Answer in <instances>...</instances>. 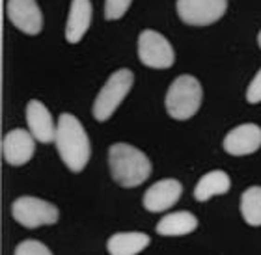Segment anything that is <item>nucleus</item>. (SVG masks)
Masks as SVG:
<instances>
[{
    "label": "nucleus",
    "instance_id": "nucleus-21",
    "mask_svg": "<svg viewBox=\"0 0 261 255\" xmlns=\"http://www.w3.org/2000/svg\"><path fill=\"white\" fill-rule=\"evenodd\" d=\"M257 43H259V47H261V32L257 34Z\"/></svg>",
    "mask_w": 261,
    "mask_h": 255
},
{
    "label": "nucleus",
    "instance_id": "nucleus-12",
    "mask_svg": "<svg viewBox=\"0 0 261 255\" xmlns=\"http://www.w3.org/2000/svg\"><path fill=\"white\" fill-rule=\"evenodd\" d=\"M27 125L34 138L41 144H50L56 140V123L41 101L32 99L27 104Z\"/></svg>",
    "mask_w": 261,
    "mask_h": 255
},
{
    "label": "nucleus",
    "instance_id": "nucleus-5",
    "mask_svg": "<svg viewBox=\"0 0 261 255\" xmlns=\"http://www.w3.org/2000/svg\"><path fill=\"white\" fill-rule=\"evenodd\" d=\"M11 216L17 223H21L28 229H36L41 225H50L58 222L60 211L58 207L39 197L22 195L13 201L11 205Z\"/></svg>",
    "mask_w": 261,
    "mask_h": 255
},
{
    "label": "nucleus",
    "instance_id": "nucleus-8",
    "mask_svg": "<svg viewBox=\"0 0 261 255\" xmlns=\"http://www.w3.org/2000/svg\"><path fill=\"white\" fill-rule=\"evenodd\" d=\"M6 13L11 24L28 36H38L43 28V15L36 0H8Z\"/></svg>",
    "mask_w": 261,
    "mask_h": 255
},
{
    "label": "nucleus",
    "instance_id": "nucleus-10",
    "mask_svg": "<svg viewBox=\"0 0 261 255\" xmlns=\"http://www.w3.org/2000/svg\"><path fill=\"white\" fill-rule=\"evenodd\" d=\"M261 147V127L256 123H245L231 129L224 138V151L233 157L252 155Z\"/></svg>",
    "mask_w": 261,
    "mask_h": 255
},
{
    "label": "nucleus",
    "instance_id": "nucleus-4",
    "mask_svg": "<svg viewBox=\"0 0 261 255\" xmlns=\"http://www.w3.org/2000/svg\"><path fill=\"white\" fill-rule=\"evenodd\" d=\"M133 82H135V76L129 69H120L112 73L109 76V80L105 82V86L101 88V92L97 93V97H95V103H93L92 108L93 118L101 123L110 120L112 114L121 104V101L130 92Z\"/></svg>",
    "mask_w": 261,
    "mask_h": 255
},
{
    "label": "nucleus",
    "instance_id": "nucleus-6",
    "mask_svg": "<svg viewBox=\"0 0 261 255\" xmlns=\"http://www.w3.org/2000/svg\"><path fill=\"white\" fill-rule=\"evenodd\" d=\"M138 58L151 69H168L175 62V52L163 34L144 30L138 36Z\"/></svg>",
    "mask_w": 261,
    "mask_h": 255
},
{
    "label": "nucleus",
    "instance_id": "nucleus-2",
    "mask_svg": "<svg viewBox=\"0 0 261 255\" xmlns=\"http://www.w3.org/2000/svg\"><path fill=\"white\" fill-rule=\"evenodd\" d=\"M109 166L112 179L123 188L140 186L151 175V162L146 153L129 144H112L109 149Z\"/></svg>",
    "mask_w": 261,
    "mask_h": 255
},
{
    "label": "nucleus",
    "instance_id": "nucleus-13",
    "mask_svg": "<svg viewBox=\"0 0 261 255\" xmlns=\"http://www.w3.org/2000/svg\"><path fill=\"white\" fill-rule=\"evenodd\" d=\"M93 8L90 0H71L69 17L65 24V39L67 43H79L92 24Z\"/></svg>",
    "mask_w": 261,
    "mask_h": 255
},
{
    "label": "nucleus",
    "instance_id": "nucleus-3",
    "mask_svg": "<svg viewBox=\"0 0 261 255\" xmlns=\"http://www.w3.org/2000/svg\"><path fill=\"white\" fill-rule=\"evenodd\" d=\"M201 97L203 93H201V84L198 82V78L192 75H181L170 84L164 103H166L170 118L185 121L191 120L200 110Z\"/></svg>",
    "mask_w": 261,
    "mask_h": 255
},
{
    "label": "nucleus",
    "instance_id": "nucleus-9",
    "mask_svg": "<svg viewBox=\"0 0 261 255\" xmlns=\"http://www.w3.org/2000/svg\"><path fill=\"white\" fill-rule=\"evenodd\" d=\"M36 138L30 130L13 129L2 140V155L10 166H22L34 157L36 151Z\"/></svg>",
    "mask_w": 261,
    "mask_h": 255
},
{
    "label": "nucleus",
    "instance_id": "nucleus-15",
    "mask_svg": "<svg viewBox=\"0 0 261 255\" xmlns=\"http://www.w3.org/2000/svg\"><path fill=\"white\" fill-rule=\"evenodd\" d=\"M149 246V237L140 231L112 235L107 242V250L110 255H138Z\"/></svg>",
    "mask_w": 261,
    "mask_h": 255
},
{
    "label": "nucleus",
    "instance_id": "nucleus-14",
    "mask_svg": "<svg viewBox=\"0 0 261 255\" xmlns=\"http://www.w3.org/2000/svg\"><path fill=\"white\" fill-rule=\"evenodd\" d=\"M196 228H198V218L189 211H179L163 216L155 229L163 237H181L196 231Z\"/></svg>",
    "mask_w": 261,
    "mask_h": 255
},
{
    "label": "nucleus",
    "instance_id": "nucleus-16",
    "mask_svg": "<svg viewBox=\"0 0 261 255\" xmlns=\"http://www.w3.org/2000/svg\"><path fill=\"white\" fill-rule=\"evenodd\" d=\"M229 186H231L229 175L222 169H213L198 181V185L194 188V197L198 201H207L211 200L213 195L226 194L229 190Z\"/></svg>",
    "mask_w": 261,
    "mask_h": 255
},
{
    "label": "nucleus",
    "instance_id": "nucleus-20",
    "mask_svg": "<svg viewBox=\"0 0 261 255\" xmlns=\"http://www.w3.org/2000/svg\"><path fill=\"white\" fill-rule=\"evenodd\" d=\"M246 101L250 104L261 103V69L257 71V75L252 78L250 86L246 90Z\"/></svg>",
    "mask_w": 261,
    "mask_h": 255
},
{
    "label": "nucleus",
    "instance_id": "nucleus-17",
    "mask_svg": "<svg viewBox=\"0 0 261 255\" xmlns=\"http://www.w3.org/2000/svg\"><path fill=\"white\" fill-rule=\"evenodd\" d=\"M241 214L248 225H261V186H250L241 195Z\"/></svg>",
    "mask_w": 261,
    "mask_h": 255
},
{
    "label": "nucleus",
    "instance_id": "nucleus-18",
    "mask_svg": "<svg viewBox=\"0 0 261 255\" xmlns=\"http://www.w3.org/2000/svg\"><path fill=\"white\" fill-rule=\"evenodd\" d=\"M133 0H105V19L116 21L125 15Z\"/></svg>",
    "mask_w": 261,
    "mask_h": 255
},
{
    "label": "nucleus",
    "instance_id": "nucleus-19",
    "mask_svg": "<svg viewBox=\"0 0 261 255\" xmlns=\"http://www.w3.org/2000/svg\"><path fill=\"white\" fill-rule=\"evenodd\" d=\"M15 255H53L50 250L39 240H22L15 248Z\"/></svg>",
    "mask_w": 261,
    "mask_h": 255
},
{
    "label": "nucleus",
    "instance_id": "nucleus-11",
    "mask_svg": "<svg viewBox=\"0 0 261 255\" xmlns=\"http://www.w3.org/2000/svg\"><path fill=\"white\" fill-rule=\"evenodd\" d=\"M181 192H183V186H181L179 181L175 179H163L157 181L155 185H151L144 194V207L146 211L149 212H163L168 211L179 201Z\"/></svg>",
    "mask_w": 261,
    "mask_h": 255
},
{
    "label": "nucleus",
    "instance_id": "nucleus-1",
    "mask_svg": "<svg viewBox=\"0 0 261 255\" xmlns=\"http://www.w3.org/2000/svg\"><path fill=\"white\" fill-rule=\"evenodd\" d=\"M55 141L60 158L73 174H79L86 168L92 155V146L82 123L73 114H62L58 118Z\"/></svg>",
    "mask_w": 261,
    "mask_h": 255
},
{
    "label": "nucleus",
    "instance_id": "nucleus-7",
    "mask_svg": "<svg viewBox=\"0 0 261 255\" xmlns=\"http://www.w3.org/2000/svg\"><path fill=\"white\" fill-rule=\"evenodd\" d=\"M177 15L191 26H207L224 17L228 0H177Z\"/></svg>",
    "mask_w": 261,
    "mask_h": 255
}]
</instances>
